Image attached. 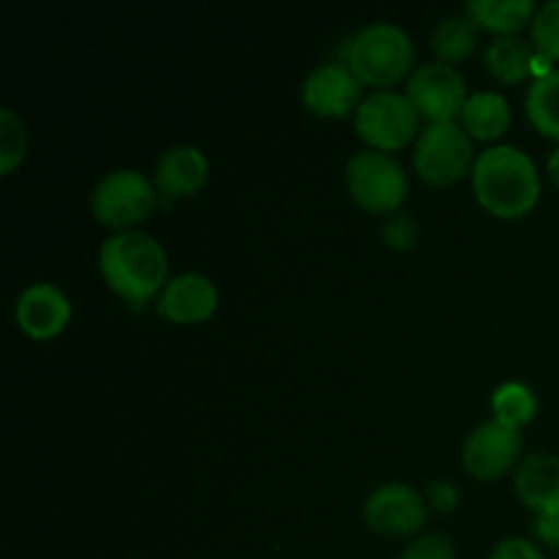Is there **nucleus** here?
Segmentation results:
<instances>
[{
  "label": "nucleus",
  "instance_id": "nucleus-1",
  "mask_svg": "<svg viewBox=\"0 0 559 559\" xmlns=\"http://www.w3.org/2000/svg\"><path fill=\"white\" fill-rule=\"evenodd\" d=\"M98 267L115 295L131 306L158 298L169 282V257L162 240L142 229L115 233L98 246Z\"/></svg>",
  "mask_w": 559,
  "mask_h": 559
},
{
  "label": "nucleus",
  "instance_id": "nucleus-2",
  "mask_svg": "<svg viewBox=\"0 0 559 559\" xmlns=\"http://www.w3.org/2000/svg\"><path fill=\"white\" fill-rule=\"evenodd\" d=\"M473 191L480 207L497 218H522L538 205L540 173L533 156L516 145H489L473 164Z\"/></svg>",
  "mask_w": 559,
  "mask_h": 559
},
{
  "label": "nucleus",
  "instance_id": "nucleus-3",
  "mask_svg": "<svg viewBox=\"0 0 559 559\" xmlns=\"http://www.w3.org/2000/svg\"><path fill=\"white\" fill-rule=\"evenodd\" d=\"M344 63L355 71L364 85L388 91L399 80L413 74L415 44L407 27L396 22H369L347 44Z\"/></svg>",
  "mask_w": 559,
  "mask_h": 559
},
{
  "label": "nucleus",
  "instance_id": "nucleus-4",
  "mask_svg": "<svg viewBox=\"0 0 559 559\" xmlns=\"http://www.w3.org/2000/svg\"><path fill=\"white\" fill-rule=\"evenodd\" d=\"M156 183L140 169H112L93 189L91 213L104 227L126 233L151 216L156 207Z\"/></svg>",
  "mask_w": 559,
  "mask_h": 559
},
{
  "label": "nucleus",
  "instance_id": "nucleus-5",
  "mask_svg": "<svg viewBox=\"0 0 559 559\" xmlns=\"http://www.w3.org/2000/svg\"><path fill=\"white\" fill-rule=\"evenodd\" d=\"M473 136L464 131L456 120H442V123H426L420 129L413 147V167L426 183L451 186L473 173L475 164Z\"/></svg>",
  "mask_w": 559,
  "mask_h": 559
},
{
  "label": "nucleus",
  "instance_id": "nucleus-6",
  "mask_svg": "<svg viewBox=\"0 0 559 559\" xmlns=\"http://www.w3.org/2000/svg\"><path fill=\"white\" fill-rule=\"evenodd\" d=\"M355 131L360 140L374 151L393 153L399 147L418 140L420 112L409 102L407 93L399 91H371L364 96L353 115Z\"/></svg>",
  "mask_w": 559,
  "mask_h": 559
},
{
  "label": "nucleus",
  "instance_id": "nucleus-7",
  "mask_svg": "<svg viewBox=\"0 0 559 559\" xmlns=\"http://www.w3.org/2000/svg\"><path fill=\"white\" fill-rule=\"evenodd\" d=\"M347 189L366 211L393 213L407 197L409 180L393 153L366 147L347 162Z\"/></svg>",
  "mask_w": 559,
  "mask_h": 559
},
{
  "label": "nucleus",
  "instance_id": "nucleus-8",
  "mask_svg": "<svg viewBox=\"0 0 559 559\" xmlns=\"http://www.w3.org/2000/svg\"><path fill=\"white\" fill-rule=\"evenodd\" d=\"M404 93L429 123L456 120L462 115L464 102L469 98L467 80L462 71L442 60H431V63L413 69Z\"/></svg>",
  "mask_w": 559,
  "mask_h": 559
},
{
  "label": "nucleus",
  "instance_id": "nucleus-9",
  "mask_svg": "<svg viewBox=\"0 0 559 559\" xmlns=\"http://www.w3.org/2000/svg\"><path fill=\"white\" fill-rule=\"evenodd\" d=\"M364 516L374 533L388 535V538H407L426 524L429 502L415 486L388 480L366 497Z\"/></svg>",
  "mask_w": 559,
  "mask_h": 559
},
{
  "label": "nucleus",
  "instance_id": "nucleus-10",
  "mask_svg": "<svg viewBox=\"0 0 559 559\" xmlns=\"http://www.w3.org/2000/svg\"><path fill=\"white\" fill-rule=\"evenodd\" d=\"M519 453H522V429L500 418H489L467 435L462 445V462L475 478L495 480L519 462Z\"/></svg>",
  "mask_w": 559,
  "mask_h": 559
},
{
  "label": "nucleus",
  "instance_id": "nucleus-11",
  "mask_svg": "<svg viewBox=\"0 0 559 559\" xmlns=\"http://www.w3.org/2000/svg\"><path fill=\"white\" fill-rule=\"evenodd\" d=\"M364 102V82L347 63H322L306 74L304 104L322 118H344Z\"/></svg>",
  "mask_w": 559,
  "mask_h": 559
},
{
  "label": "nucleus",
  "instance_id": "nucleus-12",
  "mask_svg": "<svg viewBox=\"0 0 559 559\" xmlns=\"http://www.w3.org/2000/svg\"><path fill=\"white\" fill-rule=\"evenodd\" d=\"M218 289L205 273L183 271L169 276L156 298V311L175 325H197L216 314Z\"/></svg>",
  "mask_w": 559,
  "mask_h": 559
},
{
  "label": "nucleus",
  "instance_id": "nucleus-13",
  "mask_svg": "<svg viewBox=\"0 0 559 559\" xmlns=\"http://www.w3.org/2000/svg\"><path fill=\"white\" fill-rule=\"evenodd\" d=\"M14 317L22 333H27L31 338H38V342H47V338H55L58 333H63L66 325L71 322V300L52 282L27 284L16 295Z\"/></svg>",
  "mask_w": 559,
  "mask_h": 559
},
{
  "label": "nucleus",
  "instance_id": "nucleus-14",
  "mask_svg": "<svg viewBox=\"0 0 559 559\" xmlns=\"http://www.w3.org/2000/svg\"><path fill=\"white\" fill-rule=\"evenodd\" d=\"M207 175H211V164L202 147L197 145H175L158 156L156 169H153V183H156L158 194L178 200V197H189L205 186Z\"/></svg>",
  "mask_w": 559,
  "mask_h": 559
},
{
  "label": "nucleus",
  "instance_id": "nucleus-15",
  "mask_svg": "<svg viewBox=\"0 0 559 559\" xmlns=\"http://www.w3.org/2000/svg\"><path fill=\"white\" fill-rule=\"evenodd\" d=\"M519 500L535 513L559 508V456L549 451H535L524 456L513 478Z\"/></svg>",
  "mask_w": 559,
  "mask_h": 559
},
{
  "label": "nucleus",
  "instance_id": "nucleus-16",
  "mask_svg": "<svg viewBox=\"0 0 559 559\" xmlns=\"http://www.w3.org/2000/svg\"><path fill=\"white\" fill-rule=\"evenodd\" d=\"M535 55H538V49H535V44L527 41V38L497 36L491 38L489 47H486L484 63L495 80L506 82V85H519V82L533 76Z\"/></svg>",
  "mask_w": 559,
  "mask_h": 559
},
{
  "label": "nucleus",
  "instance_id": "nucleus-17",
  "mask_svg": "<svg viewBox=\"0 0 559 559\" xmlns=\"http://www.w3.org/2000/svg\"><path fill=\"white\" fill-rule=\"evenodd\" d=\"M459 123L475 140H497L511 126V104L497 91L469 93L462 115H459Z\"/></svg>",
  "mask_w": 559,
  "mask_h": 559
},
{
  "label": "nucleus",
  "instance_id": "nucleus-18",
  "mask_svg": "<svg viewBox=\"0 0 559 559\" xmlns=\"http://www.w3.org/2000/svg\"><path fill=\"white\" fill-rule=\"evenodd\" d=\"M464 11L484 31L497 33V36H516L524 25L533 22L538 5L533 0H469Z\"/></svg>",
  "mask_w": 559,
  "mask_h": 559
},
{
  "label": "nucleus",
  "instance_id": "nucleus-19",
  "mask_svg": "<svg viewBox=\"0 0 559 559\" xmlns=\"http://www.w3.org/2000/svg\"><path fill=\"white\" fill-rule=\"evenodd\" d=\"M475 47H478V22L467 11L440 20L431 33V49L442 63H459V60L469 58Z\"/></svg>",
  "mask_w": 559,
  "mask_h": 559
},
{
  "label": "nucleus",
  "instance_id": "nucleus-20",
  "mask_svg": "<svg viewBox=\"0 0 559 559\" xmlns=\"http://www.w3.org/2000/svg\"><path fill=\"white\" fill-rule=\"evenodd\" d=\"M524 109L535 129L559 142V69L530 82Z\"/></svg>",
  "mask_w": 559,
  "mask_h": 559
},
{
  "label": "nucleus",
  "instance_id": "nucleus-21",
  "mask_svg": "<svg viewBox=\"0 0 559 559\" xmlns=\"http://www.w3.org/2000/svg\"><path fill=\"white\" fill-rule=\"evenodd\" d=\"M491 409H495V418L522 429L538 413V399H535L533 388L524 385V382H502L491 393Z\"/></svg>",
  "mask_w": 559,
  "mask_h": 559
},
{
  "label": "nucleus",
  "instance_id": "nucleus-22",
  "mask_svg": "<svg viewBox=\"0 0 559 559\" xmlns=\"http://www.w3.org/2000/svg\"><path fill=\"white\" fill-rule=\"evenodd\" d=\"M27 153V126L11 107L0 109V173L9 175Z\"/></svg>",
  "mask_w": 559,
  "mask_h": 559
},
{
  "label": "nucleus",
  "instance_id": "nucleus-23",
  "mask_svg": "<svg viewBox=\"0 0 559 559\" xmlns=\"http://www.w3.org/2000/svg\"><path fill=\"white\" fill-rule=\"evenodd\" d=\"M530 36L540 55L559 60V0L538 5L533 22H530Z\"/></svg>",
  "mask_w": 559,
  "mask_h": 559
},
{
  "label": "nucleus",
  "instance_id": "nucleus-24",
  "mask_svg": "<svg viewBox=\"0 0 559 559\" xmlns=\"http://www.w3.org/2000/svg\"><path fill=\"white\" fill-rule=\"evenodd\" d=\"M399 559H456V546L445 533L415 535Z\"/></svg>",
  "mask_w": 559,
  "mask_h": 559
},
{
  "label": "nucleus",
  "instance_id": "nucleus-25",
  "mask_svg": "<svg viewBox=\"0 0 559 559\" xmlns=\"http://www.w3.org/2000/svg\"><path fill=\"white\" fill-rule=\"evenodd\" d=\"M382 238H385L388 246L393 249H409L418 238V224L413 222V216L407 213H399V216H391L382 227Z\"/></svg>",
  "mask_w": 559,
  "mask_h": 559
},
{
  "label": "nucleus",
  "instance_id": "nucleus-26",
  "mask_svg": "<svg viewBox=\"0 0 559 559\" xmlns=\"http://www.w3.org/2000/svg\"><path fill=\"white\" fill-rule=\"evenodd\" d=\"M489 559H546L540 546H535L527 538H502L500 544H495V549L489 551Z\"/></svg>",
  "mask_w": 559,
  "mask_h": 559
},
{
  "label": "nucleus",
  "instance_id": "nucleus-27",
  "mask_svg": "<svg viewBox=\"0 0 559 559\" xmlns=\"http://www.w3.org/2000/svg\"><path fill=\"white\" fill-rule=\"evenodd\" d=\"M426 502H429L435 511L451 513L459 506V489L451 480H435V484L426 489Z\"/></svg>",
  "mask_w": 559,
  "mask_h": 559
},
{
  "label": "nucleus",
  "instance_id": "nucleus-28",
  "mask_svg": "<svg viewBox=\"0 0 559 559\" xmlns=\"http://www.w3.org/2000/svg\"><path fill=\"white\" fill-rule=\"evenodd\" d=\"M533 533L544 546H549V549H559V508L557 511L535 513Z\"/></svg>",
  "mask_w": 559,
  "mask_h": 559
},
{
  "label": "nucleus",
  "instance_id": "nucleus-29",
  "mask_svg": "<svg viewBox=\"0 0 559 559\" xmlns=\"http://www.w3.org/2000/svg\"><path fill=\"white\" fill-rule=\"evenodd\" d=\"M546 169H549L551 183H555L557 189H559V145L555 147V151L549 153V164H546Z\"/></svg>",
  "mask_w": 559,
  "mask_h": 559
}]
</instances>
